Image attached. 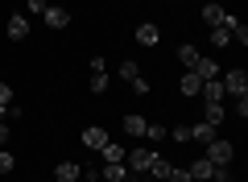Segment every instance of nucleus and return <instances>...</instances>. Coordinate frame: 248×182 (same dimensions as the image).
Instances as JSON below:
<instances>
[{
    "label": "nucleus",
    "mask_w": 248,
    "mask_h": 182,
    "mask_svg": "<svg viewBox=\"0 0 248 182\" xmlns=\"http://www.w3.org/2000/svg\"><path fill=\"white\" fill-rule=\"evenodd\" d=\"M199 87H203V79H199L195 70H186V75L178 79V91H182V96H199Z\"/></svg>",
    "instance_id": "obj_18"
},
{
    "label": "nucleus",
    "mask_w": 248,
    "mask_h": 182,
    "mask_svg": "<svg viewBox=\"0 0 248 182\" xmlns=\"http://www.w3.org/2000/svg\"><path fill=\"white\" fill-rule=\"evenodd\" d=\"M219 25L228 29V33H232V42H240V46L248 42V25H244L240 17H232V13H223V21H219Z\"/></svg>",
    "instance_id": "obj_8"
},
{
    "label": "nucleus",
    "mask_w": 248,
    "mask_h": 182,
    "mask_svg": "<svg viewBox=\"0 0 248 182\" xmlns=\"http://www.w3.org/2000/svg\"><path fill=\"white\" fill-rule=\"evenodd\" d=\"M219 83H223V91H228V96H248V75L240 66H232V70H219Z\"/></svg>",
    "instance_id": "obj_2"
},
{
    "label": "nucleus",
    "mask_w": 248,
    "mask_h": 182,
    "mask_svg": "<svg viewBox=\"0 0 248 182\" xmlns=\"http://www.w3.org/2000/svg\"><path fill=\"white\" fill-rule=\"evenodd\" d=\"M207 162L211 165H232V157H236V145L232 141H223V137H215V141H207Z\"/></svg>",
    "instance_id": "obj_1"
},
{
    "label": "nucleus",
    "mask_w": 248,
    "mask_h": 182,
    "mask_svg": "<svg viewBox=\"0 0 248 182\" xmlns=\"http://www.w3.org/2000/svg\"><path fill=\"white\" fill-rule=\"evenodd\" d=\"M166 182H195V178H190L186 165H170V178H166Z\"/></svg>",
    "instance_id": "obj_25"
},
{
    "label": "nucleus",
    "mask_w": 248,
    "mask_h": 182,
    "mask_svg": "<svg viewBox=\"0 0 248 182\" xmlns=\"http://www.w3.org/2000/svg\"><path fill=\"white\" fill-rule=\"evenodd\" d=\"M9 104H13V87L0 79V108H9Z\"/></svg>",
    "instance_id": "obj_30"
},
{
    "label": "nucleus",
    "mask_w": 248,
    "mask_h": 182,
    "mask_svg": "<svg viewBox=\"0 0 248 182\" xmlns=\"http://www.w3.org/2000/svg\"><path fill=\"white\" fill-rule=\"evenodd\" d=\"M91 91H95V96H99V91H108V70H99V75H91Z\"/></svg>",
    "instance_id": "obj_28"
},
{
    "label": "nucleus",
    "mask_w": 248,
    "mask_h": 182,
    "mask_svg": "<svg viewBox=\"0 0 248 182\" xmlns=\"http://www.w3.org/2000/svg\"><path fill=\"white\" fill-rule=\"evenodd\" d=\"M99 178H104V182H124V178H128V165H124V162H104Z\"/></svg>",
    "instance_id": "obj_14"
},
{
    "label": "nucleus",
    "mask_w": 248,
    "mask_h": 182,
    "mask_svg": "<svg viewBox=\"0 0 248 182\" xmlns=\"http://www.w3.org/2000/svg\"><path fill=\"white\" fill-rule=\"evenodd\" d=\"M42 21H46L50 29H66V25H71V9H62V4H46Z\"/></svg>",
    "instance_id": "obj_4"
},
{
    "label": "nucleus",
    "mask_w": 248,
    "mask_h": 182,
    "mask_svg": "<svg viewBox=\"0 0 248 182\" xmlns=\"http://www.w3.org/2000/svg\"><path fill=\"white\" fill-rule=\"evenodd\" d=\"M174 58H178V62H182V66H186V70H195V62H199V58H203V54H199V50H195V46H190V42H182V46H178V54H174Z\"/></svg>",
    "instance_id": "obj_17"
},
{
    "label": "nucleus",
    "mask_w": 248,
    "mask_h": 182,
    "mask_svg": "<svg viewBox=\"0 0 248 182\" xmlns=\"http://www.w3.org/2000/svg\"><path fill=\"white\" fill-rule=\"evenodd\" d=\"M124 182H141V174H128V178H124Z\"/></svg>",
    "instance_id": "obj_34"
},
{
    "label": "nucleus",
    "mask_w": 248,
    "mask_h": 182,
    "mask_svg": "<svg viewBox=\"0 0 248 182\" xmlns=\"http://www.w3.org/2000/svg\"><path fill=\"white\" fill-rule=\"evenodd\" d=\"M120 79H124V83H133V79H141V66H137L133 58H124V62H120Z\"/></svg>",
    "instance_id": "obj_23"
},
{
    "label": "nucleus",
    "mask_w": 248,
    "mask_h": 182,
    "mask_svg": "<svg viewBox=\"0 0 248 182\" xmlns=\"http://www.w3.org/2000/svg\"><path fill=\"white\" fill-rule=\"evenodd\" d=\"M153 153H157V149H128V153H124V165H128V174H141L145 178V170H149V162H153Z\"/></svg>",
    "instance_id": "obj_3"
},
{
    "label": "nucleus",
    "mask_w": 248,
    "mask_h": 182,
    "mask_svg": "<svg viewBox=\"0 0 248 182\" xmlns=\"http://www.w3.org/2000/svg\"><path fill=\"white\" fill-rule=\"evenodd\" d=\"M195 75L207 83V79H219V66H215L211 58H199V62H195Z\"/></svg>",
    "instance_id": "obj_20"
},
{
    "label": "nucleus",
    "mask_w": 248,
    "mask_h": 182,
    "mask_svg": "<svg viewBox=\"0 0 248 182\" xmlns=\"http://www.w3.org/2000/svg\"><path fill=\"white\" fill-rule=\"evenodd\" d=\"M128 87H133V96H149V79H133V83H128Z\"/></svg>",
    "instance_id": "obj_29"
},
{
    "label": "nucleus",
    "mask_w": 248,
    "mask_h": 182,
    "mask_svg": "<svg viewBox=\"0 0 248 182\" xmlns=\"http://www.w3.org/2000/svg\"><path fill=\"white\" fill-rule=\"evenodd\" d=\"M54 178H58V182H79L83 178V165L79 162H58V165H54Z\"/></svg>",
    "instance_id": "obj_11"
},
{
    "label": "nucleus",
    "mask_w": 248,
    "mask_h": 182,
    "mask_svg": "<svg viewBox=\"0 0 248 182\" xmlns=\"http://www.w3.org/2000/svg\"><path fill=\"white\" fill-rule=\"evenodd\" d=\"M25 4H29V13H33V17H42V13H46V0H25Z\"/></svg>",
    "instance_id": "obj_32"
},
{
    "label": "nucleus",
    "mask_w": 248,
    "mask_h": 182,
    "mask_svg": "<svg viewBox=\"0 0 248 182\" xmlns=\"http://www.w3.org/2000/svg\"><path fill=\"white\" fill-rule=\"evenodd\" d=\"M124 153H128V149L116 145V141H108V145L99 149V157H104V162H124Z\"/></svg>",
    "instance_id": "obj_21"
},
{
    "label": "nucleus",
    "mask_w": 248,
    "mask_h": 182,
    "mask_svg": "<svg viewBox=\"0 0 248 182\" xmlns=\"http://www.w3.org/2000/svg\"><path fill=\"white\" fill-rule=\"evenodd\" d=\"M199 96H203V99H211V104H223V99H228V91H223V83H219V79H207V83L199 87Z\"/></svg>",
    "instance_id": "obj_13"
},
{
    "label": "nucleus",
    "mask_w": 248,
    "mask_h": 182,
    "mask_svg": "<svg viewBox=\"0 0 248 182\" xmlns=\"http://www.w3.org/2000/svg\"><path fill=\"white\" fill-rule=\"evenodd\" d=\"M120 129L128 132L133 141H141V137H145V129H149V120H145V116H137V112H128V116L120 120Z\"/></svg>",
    "instance_id": "obj_6"
},
{
    "label": "nucleus",
    "mask_w": 248,
    "mask_h": 182,
    "mask_svg": "<svg viewBox=\"0 0 248 182\" xmlns=\"http://www.w3.org/2000/svg\"><path fill=\"white\" fill-rule=\"evenodd\" d=\"M13 165H17V157L9 153V145L0 149V174H13Z\"/></svg>",
    "instance_id": "obj_26"
},
{
    "label": "nucleus",
    "mask_w": 248,
    "mask_h": 182,
    "mask_svg": "<svg viewBox=\"0 0 248 182\" xmlns=\"http://www.w3.org/2000/svg\"><path fill=\"white\" fill-rule=\"evenodd\" d=\"M232 112H236L240 120H244V116H248V96H240V99H236V108H232Z\"/></svg>",
    "instance_id": "obj_31"
},
{
    "label": "nucleus",
    "mask_w": 248,
    "mask_h": 182,
    "mask_svg": "<svg viewBox=\"0 0 248 182\" xmlns=\"http://www.w3.org/2000/svg\"><path fill=\"white\" fill-rule=\"evenodd\" d=\"M215 137H219V124H211V120L190 124V141H199V145H207V141H215Z\"/></svg>",
    "instance_id": "obj_7"
},
{
    "label": "nucleus",
    "mask_w": 248,
    "mask_h": 182,
    "mask_svg": "<svg viewBox=\"0 0 248 182\" xmlns=\"http://www.w3.org/2000/svg\"><path fill=\"white\" fill-rule=\"evenodd\" d=\"M137 42H141V46H149V50H153V46L161 42L157 25H149V21H141V25H137Z\"/></svg>",
    "instance_id": "obj_15"
},
{
    "label": "nucleus",
    "mask_w": 248,
    "mask_h": 182,
    "mask_svg": "<svg viewBox=\"0 0 248 182\" xmlns=\"http://www.w3.org/2000/svg\"><path fill=\"white\" fill-rule=\"evenodd\" d=\"M145 178H153V182H166V178H170V157L153 153V162H149V170H145Z\"/></svg>",
    "instance_id": "obj_12"
},
{
    "label": "nucleus",
    "mask_w": 248,
    "mask_h": 182,
    "mask_svg": "<svg viewBox=\"0 0 248 182\" xmlns=\"http://www.w3.org/2000/svg\"><path fill=\"white\" fill-rule=\"evenodd\" d=\"M145 141H153V145L166 141V124H149V129H145Z\"/></svg>",
    "instance_id": "obj_27"
},
{
    "label": "nucleus",
    "mask_w": 248,
    "mask_h": 182,
    "mask_svg": "<svg viewBox=\"0 0 248 182\" xmlns=\"http://www.w3.org/2000/svg\"><path fill=\"white\" fill-rule=\"evenodd\" d=\"M219 21H223V4H211V0H207V4H203V25L215 29Z\"/></svg>",
    "instance_id": "obj_19"
},
{
    "label": "nucleus",
    "mask_w": 248,
    "mask_h": 182,
    "mask_svg": "<svg viewBox=\"0 0 248 182\" xmlns=\"http://www.w3.org/2000/svg\"><path fill=\"white\" fill-rule=\"evenodd\" d=\"M99 182H104V178H99Z\"/></svg>",
    "instance_id": "obj_35"
},
{
    "label": "nucleus",
    "mask_w": 248,
    "mask_h": 182,
    "mask_svg": "<svg viewBox=\"0 0 248 182\" xmlns=\"http://www.w3.org/2000/svg\"><path fill=\"white\" fill-rule=\"evenodd\" d=\"M9 37L13 42H25L29 37V17L25 13H9Z\"/></svg>",
    "instance_id": "obj_9"
},
{
    "label": "nucleus",
    "mask_w": 248,
    "mask_h": 182,
    "mask_svg": "<svg viewBox=\"0 0 248 182\" xmlns=\"http://www.w3.org/2000/svg\"><path fill=\"white\" fill-rule=\"evenodd\" d=\"M4 145H9V124L0 120V149H4Z\"/></svg>",
    "instance_id": "obj_33"
},
{
    "label": "nucleus",
    "mask_w": 248,
    "mask_h": 182,
    "mask_svg": "<svg viewBox=\"0 0 248 182\" xmlns=\"http://www.w3.org/2000/svg\"><path fill=\"white\" fill-rule=\"evenodd\" d=\"M108 141H112V137H108V129H99V124H87V129H83V145L95 149V153L108 145Z\"/></svg>",
    "instance_id": "obj_5"
},
{
    "label": "nucleus",
    "mask_w": 248,
    "mask_h": 182,
    "mask_svg": "<svg viewBox=\"0 0 248 182\" xmlns=\"http://www.w3.org/2000/svg\"><path fill=\"white\" fill-rule=\"evenodd\" d=\"M166 137H174L178 145H190V124H174V129H166Z\"/></svg>",
    "instance_id": "obj_24"
},
{
    "label": "nucleus",
    "mask_w": 248,
    "mask_h": 182,
    "mask_svg": "<svg viewBox=\"0 0 248 182\" xmlns=\"http://www.w3.org/2000/svg\"><path fill=\"white\" fill-rule=\"evenodd\" d=\"M186 170H190V178H195V182H211V178H215V165L207 162V157H195Z\"/></svg>",
    "instance_id": "obj_10"
},
{
    "label": "nucleus",
    "mask_w": 248,
    "mask_h": 182,
    "mask_svg": "<svg viewBox=\"0 0 248 182\" xmlns=\"http://www.w3.org/2000/svg\"><path fill=\"white\" fill-rule=\"evenodd\" d=\"M211 46H215V50H228V46H232V33H228L223 25H215V29H211Z\"/></svg>",
    "instance_id": "obj_22"
},
{
    "label": "nucleus",
    "mask_w": 248,
    "mask_h": 182,
    "mask_svg": "<svg viewBox=\"0 0 248 182\" xmlns=\"http://www.w3.org/2000/svg\"><path fill=\"white\" fill-rule=\"evenodd\" d=\"M203 120L223 124V120H228V104H211V99H203Z\"/></svg>",
    "instance_id": "obj_16"
}]
</instances>
